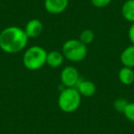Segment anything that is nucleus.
<instances>
[{"instance_id":"nucleus-1","label":"nucleus","mask_w":134,"mask_h":134,"mask_svg":"<svg viewBox=\"0 0 134 134\" xmlns=\"http://www.w3.org/2000/svg\"><path fill=\"white\" fill-rule=\"evenodd\" d=\"M28 41V36L20 27L9 26L0 32V49L7 53H19L26 48Z\"/></svg>"},{"instance_id":"nucleus-2","label":"nucleus","mask_w":134,"mask_h":134,"mask_svg":"<svg viewBox=\"0 0 134 134\" xmlns=\"http://www.w3.org/2000/svg\"><path fill=\"white\" fill-rule=\"evenodd\" d=\"M82 96L75 87H65L58 97V107L64 113H73L79 108Z\"/></svg>"},{"instance_id":"nucleus-3","label":"nucleus","mask_w":134,"mask_h":134,"mask_svg":"<svg viewBox=\"0 0 134 134\" xmlns=\"http://www.w3.org/2000/svg\"><path fill=\"white\" fill-rule=\"evenodd\" d=\"M47 52H48L41 46H30L23 54V64L30 71L40 70L46 64Z\"/></svg>"},{"instance_id":"nucleus-4","label":"nucleus","mask_w":134,"mask_h":134,"mask_svg":"<svg viewBox=\"0 0 134 134\" xmlns=\"http://www.w3.org/2000/svg\"><path fill=\"white\" fill-rule=\"evenodd\" d=\"M62 52L65 59L73 63H80L87 55V46L78 39H70L62 47Z\"/></svg>"},{"instance_id":"nucleus-5","label":"nucleus","mask_w":134,"mask_h":134,"mask_svg":"<svg viewBox=\"0 0 134 134\" xmlns=\"http://www.w3.org/2000/svg\"><path fill=\"white\" fill-rule=\"evenodd\" d=\"M60 79H61L62 85L64 87H76L81 78L78 70L75 66L68 65L61 71Z\"/></svg>"},{"instance_id":"nucleus-6","label":"nucleus","mask_w":134,"mask_h":134,"mask_svg":"<svg viewBox=\"0 0 134 134\" xmlns=\"http://www.w3.org/2000/svg\"><path fill=\"white\" fill-rule=\"evenodd\" d=\"M69 5L68 0H45L44 8L48 13L52 15L61 14L66 10Z\"/></svg>"},{"instance_id":"nucleus-7","label":"nucleus","mask_w":134,"mask_h":134,"mask_svg":"<svg viewBox=\"0 0 134 134\" xmlns=\"http://www.w3.org/2000/svg\"><path fill=\"white\" fill-rule=\"evenodd\" d=\"M43 24L40 19H32L27 22L25 26V32L29 39H34L37 38L42 33L43 31Z\"/></svg>"},{"instance_id":"nucleus-8","label":"nucleus","mask_w":134,"mask_h":134,"mask_svg":"<svg viewBox=\"0 0 134 134\" xmlns=\"http://www.w3.org/2000/svg\"><path fill=\"white\" fill-rule=\"evenodd\" d=\"M75 88L82 97H93L97 92V86L95 85V83L86 79H80Z\"/></svg>"},{"instance_id":"nucleus-9","label":"nucleus","mask_w":134,"mask_h":134,"mask_svg":"<svg viewBox=\"0 0 134 134\" xmlns=\"http://www.w3.org/2000/svg\"><path fill=\"white\" fill-rule=\"evenodd\" d=\"M64 59L65 58L62 52L56 50L51 51L47 52L46 64L49 65L51 68H58L63 64Z\"/></svg>"},{"instance_id":"nucleus-10","label":"nucleus","mask_w":134,"mask_h":134,"mask_svg":"<svg viewBox=\"0 0 134 134\" xmlns=\"http://www.w3.org/2000/svg\"><path fill=\"white\" fill-rule=\"evenodd\" d=\"M118 77L120 83L125 86H130L134 82V70L130 67L123 66L118 74Z\"/></svg>"},{"instance_id":"nucleus-11","label":"nucleus","mask_w":134,"mask_h":134,"mask_svg":"<svg viewBox=\"0 0 134 134\" xmlns=\"http://www.w3.org/2000/svg\"><path fill=\"white\" fill-rule=\"evenodd\" d=\"M120 62L123 66L134 68V45L125 48L120 54Z\"/></svg>"},{"instance_id":"nucleus-12","label":"nucleus","mask_w":134,"mask_h":134,"mask_svg":"<svg viewBox=\"0 0 134 134\" xmlns=\"http://www.w3.org/2000/svg\"><path fill=\"white\" fill-rule=\"evenodd\" d=\"M121 15L129 22H134V0H126L121 7Z\"/></svg>"},{"instance_id":"nucleus-13","label":"nucleus","mask_w":134,"mask_h":134,"mask_svg":"<svg viewBox=\"0 0 134 134\" xmlns=\"http://www.w3.org/2000/svg\"><path fill=\"white\" fill-rule=\"evenodd\" d=\"M78 40L87 46V45L91 44V43L94 41V40H95V32H94L92 30L86 29V30H84L80 33Z\"/></svg>"},{"instance_id":"nucleus-14","label":"nucleus","mask_w":134,"mask_h":134,"mask_svg":"<svg viewBox=\"0 0 134 134\" xmlns=\"http://www.w3.org/2000/svg\"><path fill=\"white\" fill-rule=\"evenodd\" d=\"M122 114L128 120L134 122V102H129Z\"/></svg>"},{"instance_id":"nucleus-15","label":"nucleus","mask_w":134,"mask_h":134,"mask_svg":"<svg viewBox=\"0 0 134 134\" xmlns=\"http://www.w3.org/2000/svg\"><path fill=\"white\" fill-rule=\"evenodd\" d=\"M129 101L125 98H118L115 100L114 102V108L117 112H119V113H123L125 108L128 105Z\"/></svg>"},{"instance_id":"nucleus-16","label":"nucleus","mask_w":134,"mask_h":134,"mask_svg":"<svg viewBox=\"0 0 134 134\" xmlns=\"http://www.w3.org/2000/svg\"><path fill=\"white\" fill-rule=\"evenodd\" d=\"M90 1H91V4L97 8H106L112 2V0H90Z\"/></svg>"},{"instance_id":"nucleus-17","label":"nucleus","mask_w":134,"mask_h":134,"mask_svg":"<svg viewBox=\"0 0 134 134\" xmlns=\"http://www.w3.org/2000/svg\"><path fill=\"white\" fill-rule=\"evenodd\" d=\"M128 36L131 44L134 45V22L131 23V25L130 26V29H129L128 31Z\"/></svg>"}]
</instances>
